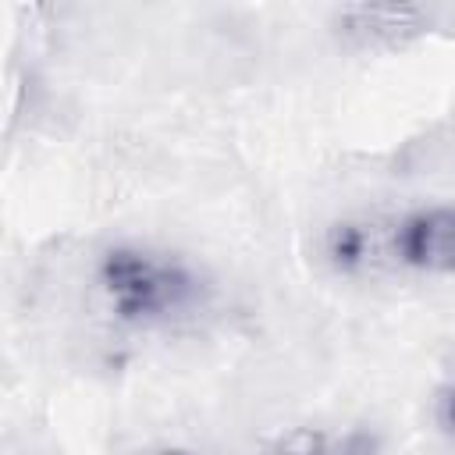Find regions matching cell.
<instances>
[{
	"mask_svg": "<svg viewBox=\"0 0 455 455\" xmlns=\"http://www.w3.org/2000/svg\"><path fill=\"white\" fill-rule=\"evenodd\" d=\"M92 284L114 323L128 331H167L199 316L210 302L206 274L167 249L114 242L96 256Z\"/></svg>",
	"mask_w": 455,
	"mask_h": 455,
	"instance_id": "6da1fadb",
	"label": "cell"
},
{
	"mask_svg": "<svg viewBox=\"0 0 455 455\" xmlns=\"http://www.w3.org/2000/svg\"><path fill=\"white\" fill-rule=\"evenodd\" d=\"M391 267L416 274H455V206H416L391 220Z\"/></svg>",
	"mask_w": 455,
	"mask_h": 455,
	"instance_id": "7a4b0ae2",
	"label": "cell"
},
{
	"mask_svg": "<svg viewBox=\"0 0 455 455\" xmlns=\"http://www.w3.org/2000/svg\"><path fill=\"white\" fill-rule=\"evenodd\" d=\"M331 28L352 50H402L427 36L430 11L419 4H345L331 14Z\"/></svg>",
	"mask_w": 455,
	"mask_h": 455,
	"instance_id": "3957f363",
	"label": "cell"
},
{
	"mask_svg": "<svg viewBox=\"0 0 455 455\" xmlns=\"http://www.w3.org/2000/svg\"><path fill=\"white\" fill-rule=\"evenodd\" d=\"M323 259L341 277H363L391 263V220L341 217L323 231Z\"/></svg>",
	"mask_w": 455,
	"mask_h": 455,
	"instance_id": "277c9868",
	"label": "cell"
},
{
	"mask_svg": "<svg viewBox=\"0 0 455 455\" xmlns=\"http://www.w3.org/2000/svg\"><path fill=\"white\" fill-rule=\"evenodd\" d=\"M256 455H380V437L370 427H288Z\"/></svg>",
	"mask_w": 455,
	"mask_h": 455,
	"instance_id": "5b68a950",
	"label": "cell"
},
{
	"mask_svg": "<svg viewBox=\"0 0 455 455\" xmlns=\"http://www.w3.org/2000/svg\"><path fill=\"white\" fill-rule=\"evenodd\" d=\"M434 423L448 441H455V377L444 380L434 395Z\"/></svg>",
	"mask_w": 455,
	"mask_h": 455,
	"instance_id": "8992f818",
	"label": "cell"
},
{
	"mask_svg": "<svg viewBox=\"0 0 455 455\" xmlns=\"http://www.w3.org/2000/svg\"><path fill=\"white\" fill-rule=\"evenodd\" d=\"M132 455H199V451L185 444H146V448H135Z\"/></svg>",
	"mask_w": 455,
	"mask_h": 455,
	"instance_id": "52a82bcc",
	"label": "cell"
}]
</instances>
